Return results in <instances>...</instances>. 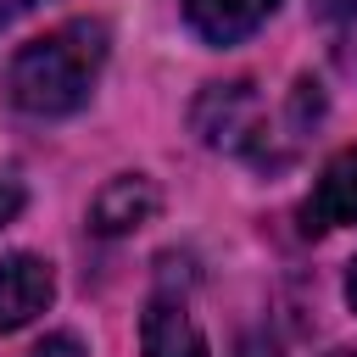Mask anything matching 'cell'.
Listing matches in <instances>:
<instances>
[{
    "mask_svg": "<svg viewBox=\"0 0 357 357\" xmlns=\"http://www.w3.org/2000/svg\"><path fill=\"white\" fill-rule=\"evenodd\" d=\"M178 6H184L190 28H195L206 45H234V39L257 33V28L273 17L279 0H178Z\"/></svg>",
    "mask_w": 357,
    "mask_h": 357,
    "instance_id": "obj_7",
    "label": "cell"
},
{
    "mask_svg": "<svg viewBox=\"0 0 357 357\" xmlns=\"http://www.w3.org/2000/svg\"><path fill=\"white\" fill-rule=\"evenodd\" d=\"M346 301H351V312H357V262H351V273H346Z\"/></svg>",
    "mask_w": 357,
    "mask_h": 357,
    "instance_id": "obj_12",
    "label": "cell"
},
{
    "mask_svg": "<svg viewBox=\"0 0 357 357\" xmlns=\"http://www.w3.org/2000/svg\"><path fill=\"white\" fill-rule=\"evenodd\" d=\"M312 11L329 17V22H351L357 17V0H312Z\"/></svg>",
    "mask_w": 357,
    "mask_h": 357,
    "instance_id": "obj_9",
    "label": "cell"
},
{
    "mask_svg": "<svg viewBox=\"0 0 357 357\" xmlns=\"http://www.w3.org/2000/svg\"><path fill=\"white\" fill-rule=\"evenodd\" d=\"M17 206H22V190H17L11 178H0V223H11V218H17Z\"/></svg>",
    "mask_w": 357,
    "mask_h": 357,
    "instance_id": "obj_10",
    "label": "cell"
},
{
    "mask_svg": "<svg viewBox=\"0 0 357 357\" xmlns=\"http://www.w3.org/2000/svg\"><path fill=\"white\" fill-rule=\"evenodd\" d=\"M106 22L95 17H78V22H61L50 28L45 39L22 45L6 67V100L28 117H67L89 100L100 67H106Z\"/></svg>",
    "mask_w": 357,
    "mask_h": 357,
    "instance_id": "obj_1",
    "label": "cell"
},
{
    "mask_svg": "<svg viewBox=\"0 0 357 357\" xmlns=\"http://www.w3.org/2000/svg\"><path fill=\"white\" fill-rule=\"evenodd\" d=\"M28 357H84V346H78L73 335H45V340H39Z\"/></svg>",
    "mask_w": 357,
    "mask_h": 357,
    "instance_id": "obj_8",
    "label": "cell"
},
{
    "mask_svg": "<svg viewBox=\"0 0 357 357\" xmlns=\"http://www.w3.org/2000/svg\"><path fill=\"white\" fill-rule=\"evenodd\" d=\"M156 206H162V195H156V184H151L145 173H117V178L95 195L89 223H95V234H128V229L151 223Z\"/></svg>",
    "mask_w": 357,
    "mask_h": 357,
    "instance_id": "obj_6",
    "label": "cell"
},
{
    "mask_svg": "<svg viewBox=\"0 0 357 357\" xmlns=\"http://www.w3.org/2000/svg\"><path fill=\"white\" fill-rule=\"evenodd\" d=\"M139 351H145V357H212L201 324L190 318L184 296H173V290H156V296L145 301V318H139Z\"/></svg>",
    "mask_w": 357,
    "mask_h": 357,
    "instance_id": "obj_3",
    "label": "cell"
},
{
    "mask_svg": "<svg viewBox=\"0 0 357 357\" xmlns=\"http://www.w3.org/2000/svg\"><path fill=\"white\" fill-rule=\"evenodd\" d=\"M335 357H357V351H335Z\"/></svg>",
    "mask_w": 357,
    "mask_h": 357,
    "instance_id": "obj_13",
    "label": "cell"
},
{
    "mask_svg": "<svg viewBox=\"0 0 357 357\" xmlns=\"http://www.w3.org/2000/svg\"><path fill=\"white\" fill-rule=\"evenodd\" d=\"M195 134L218 151H234V156H257L268 145V106L257 95V84H212L201 100H195Z\"/></svg>",
    "mask_w": 357,
    "mask_h": 357,
    "instance_id": "obj_2",
    "label": "cell"
},
{
    "mask_svg": "<svg viewBox=\"0 0 357 357\" xmlns=\"http://www.w3.org/2000/svg\"><path fill=\"white\" fill-rule=\"evenodd\" d=\"M56 296V279H50V262L33 257V251H11L0 257V329H22L33 324Z\"/></svg>",
    "mask_w": 357,
    "mask_h": 357,
    "instance_id": "obj_4",
    "label": "cell"
},
{
    "mask_svg": "<svg viewBox=\"0 0 357 357\" xmlns=\"http://www.w3.org/2000/svg\"><path fill=\"white\" fill-rule=\"evenodd\" d=\"M33 6H39V0H6V6H0V28H6L11 17H22V11H33Z\"/></svg>",
    "mask_w": 357,
    "mask_h": 357,
    "instance_id": "obj_11",
    "label": "cell"
},
{
    "mask_svg": "<svg viewBox=\"0 0 357 357\" xmlns=\"http://www.w3.org/2000/svg\"><path fill=\"white\" fill-rule=\"evenodd\" d=\"M301 223L318 229V234H324V229H346V223H357V145L324 162L312 195L301 201Z\"/></svg>",
    "mask_w": 357,
    "mask_h": 357,
    "instance_id": "obj_5",
    "label": "cell"
}]
</instances>
